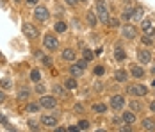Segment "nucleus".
Listing matches in <instances>:
<instances>
[{
  "label": "nucleus",
  "instance_id": "1",
  "mask_svg": "<svg viewBox=\"0 0 155 132\" xmlns=\"http://www.w3.org/2000/svg\"><path fill=\"white\" fill-rule=\"evenodd\" d=\"M96 15L102 23H109V7L105 5V2H96Z\"/></svg>",
  "mask_w": 155,
  "mask_h": 132
},
{
  "label": "nucleus",
  "instance_id": "2",
  "mask_svg": "<svg viewBox=\"0 0 155 132\" xmlns=\"http://www.w3.org/2000/svg\"><path fill=\"white\" fill-rule=\"evenodd\" d=\"M128 93H132V95H137V96H144L146 93H148V88H144V86H128V89H127Z\"/></svg>",
  "mask_w": 155,
  "mask_h": 132
},
{
  "label": "nucleus",
  "instance_id": "3",
  "mask_svg": "<svg viewBox=\"0 0 155 132\" xmlns=\"http://www.w3.org/2000/svg\"><path fill=\"white\" fill-rule=\"evenodd\" d=\"M34 16H36V20L45 22V20H48V9L47 7H36L34 9Z\"/></svg>",
  "mask_w": 155,
  "mask_h": 132
},
{
  "label": "nucleus",
  "instance_id": "4",
  "mask_svg": "<svg viewBox=\"0 0 155 132\" xmlns=\"http://www.w3.org/2000/svg\"><path fill=\"white\" fill-rule=\"evenodd\" d=\"M125 103V98L121 95H114V96H110V105H112V109H121Z\"/></svg>",
  "mask_w": 155,
  "mask_h": 132
},
{
  "label": "nucleus",
  "instance_id": "5",
  "mask_svg": "<svg viewBox=\"0 0 155 132\" xmlns=\"http://www.w3.org/2000/svg\"><path fill=\"white\" fill-rule=\"evenodd\" d=\"M23 34H25L27 38H31V39H36V38H38V30L34 29L31 23H25V25H23Z\"/></svg>",
  "mask_w": 155,
  "mask_h": 132
},
{
  "label": "nucleus",
  "instance_id": "6",
  "mask_svg": "<svg viewBox=\"0 0 155 132\" xmlns=\"http://www.w3.org/2000/svg\"><path fill=\"white\" fill-rule=\"evenodd\" d=\"M45 46H47L48 50H55L57 48V39L54 38V36H45Z\"/></svg>",
  "mask_w": 155,
  "mask_h": 132
},
{
  "label": "nucleus",
  "instance_id": "7",
  "mask_svg": "<svg viewBox=\"0 0 155 132\" xmlns=\"http://www.w3.org/2000/svg\"><path fill=\"white\" fill-rule=\"evenodd\" d=\"M41 105L47 109H54L55 107V98L54 96H41Z\"/></svg>",
  "mask_w": 155,
  "mask_h": 132
},
{
  "label": "nucleus",
  "instance_id": "8",
  "mask_svg": "<svg viewBox=\"0 0 155 132\" xmlns=\"http://www.w3.org/2000/svg\"><path fill=\"white\" fill-rule=\"evenodd\" d=\"M137 59L141 61V64H146V63H150L152 56H150L148 50H139V52H137Z\"/></svg>",
  "mask_w": 155,
  "mask_h": 132
},
{
  "label": "nucleus",
  "instance_id": "9",
  "mask_svg": "<svg viewBox=\"0 0 155 132\" xmlns=\"http://www.w3.org/2000/svg\"><path fill=\"white\" fill-rule=\"evenodd\" d=\"M123 36L127 39H134L136 38V29L132 27V25H125L123 27Z\"/></svg>",
  "mask_w": 155,
  "mask_h": 132
},
{
  "label": "nucleus",
  "instance_id": "10",
  "mask_svg": "<svg viewBox=\"0 0 155 132\" xmlns=\"http://www.w3.org/2000/svg\"><path fill=\"white\" fill-rule=\"evenodd\" d=\"M41 123L47 125V127H55L57 125V121H55L54 116H41Z\"/></svg>",
  "mask_w": 155,
  "mask_h": 132
},
{
  "label": "nucleus",
  "instance_id": "11",
  "mask_svg": "<svg viewBox=\"0 0 155 132\" xmlns=\"http://www.w3.org/2000/svg\"><path fill=\"white\" fill-rule=\"evenodd\" d=\"M141 27H143V30H144L146 34H153V32H155L153 25H152V22H148V20H144V22L141 23Z\"/></svg>",
  "mask_w": 155,
  "mask_h": 132
},
{
  "label": "nucleus",
  "instance_id": "12",
  "mask_svg": "<svg viewBox=\"0 0 155 132\" xmlns=\"http://www.w3.org/2000/svg\"><path fill=\"white\" fill-rule=\"evenodd\" d=\"M123 121H125V123H128V125H132V123L136 121V116H134V113H130V111L123 113Z\"/></svg>",
  "mask_w": 155,
  "mask_h": 132
},
{
  "label": "nucleus",
  "instance_id": "13",
  "mask_svg": "<svg viewBox=\"0 0 155 132\" xmlns=\"http://www.w3.org/2000/svg\"><path fill=\"white\" fill-rule=\"evenodd\" d=\"M70 72H71V75H75V77H78V75H82L84 73V68H82V66H80V64H73V66H71V68H70Z\"/></svg>",
  "mask_w": 155,
  "mask_h": 132
},
{
  "label": "nucleus",
  "instance_id": "14",
  "mask_svg": "<svg viewBox=\"0 0 155 132\" xmlns=\"http://www.w3.org/2000/svg\"><path fill=\"white\" fill-rule=\"evenodd\" d=\"M143 127H144L146 130H155V121L150 120V118H146V120L143 121Z\"/></svg>",
  "mask_w": 155,
  "mask_h": 132
},
{
  "label": "nucleus",
  "instance_id": "15",
  "mask_svg": "<svg viewBox=\"0 0 155 132\" xmlns=\"http://www.w3.org/2000/svg\"><path fill=\"white\" fill-rule=\"evenodd\" d=\"M114 77H116L118 82H127V72H123V70H118V72L114 73Z\"/></svg>",
  "mask_w": 155,
  "mask_h": 132
},
{
  "label": "nucleus",
  "instance_id": "16",
  "mask_svg": "<svg viewBox=\"0 0 155 132\" xmlns=\"http://www.w3.org/2000/svg\"><path fill=\"white\" fill-rule=\"evenodd\" d=\"M62 59H66V61H73V59H75L73 50H71V48H66V50L62 52Z\"/></svg>",
  "mask_w": 155,
  "mask_h": 132
},
{
  "label": "nucleus",
  "instance_id": "17",
  "mask_svg": "<svg viewBox=\"0 0 155 132\" xmlns=\"http://www.w3.org/2000/svg\"><path fill=\"white\" fill-rule=\"evenodd\" d=\"M132 16H134V9H132V7H127L123 11V15H121V18H123V20H130Z\"/></svg>",
  "mask_w": 155,
  "mask_h": 132
},
{
  "label": "nucleus",
  "instance_id": "18",
  "mask_svg": "<svg viewBox=\"0 0 155 132\" xmlns=\"http://www.w3.org/2000/svg\"><path fill=\"white\" fill-rule=\"evenodd\" d=\"M54 95L64 98V96H66V91H64V88H61V86H54Z\"/></svg>",
  "mask_w": 155,
  "mask_h": 132
},
{
  "label": "nucleus",
  "instance_id": "19",
  "mask_svg": "<svg viewBox=\"0 0 155 132\" xmlns=\"http://www.w3.org/2000/svg\"><path fill=\"white\" fill-rule=\"evenodd\" d=\"M132 75H134V77H137V79H141V77L144 75V72H143V68H141V66H134V68H132Z\"/></svg>",
  "mask_w": 155,
  "mask_h": 132
},
{
  "label": "nucleus",
  "instance_id": "20",
  "mask_svg": "<svg viewBox=\"0 0 155 132\" xmlns=\"http://www.w3.org/2000/svg\"><path fill=\"white\" fill-rule=\"evenodd\" d=\"M143 15H144V11H143L141 7H137V9H134V16H132V18H136L137 22H141V20H143Z\"/></svg>",
  "mask_w": 155,
  "mask_h": 132
},
{
  "label": "nucleus",
  "instance_id": "21",
  "mask_svg": "<svg viewBox=\"0 0 155 132\" xmlns=\"http://www.w3.org/2000/svg\"><path fill=\"white\" fill-rule=\"evenodd\" d=\"M93 111L94 113H98V114H102V113H105V105H104V103H94Z\"/></svg>",
  "mask_w": 155,
  "mask_h": 132
},
{
  "label": "nucleus",
  "instance_id": "22",
  "mask_svg": "<svg viewBox=\"0 0 155 132\" xmlns=\"http://www.w3.org/2000/svg\"><path fill=\"white\" fill-rule=\"evenodd\" d=\"M64 86H66L68 89H75V88H77V82H75V79H66Z\"/></svg>",
  "mask_w": 155,
  "mask_h": 132
},
{
  "label": "nucleus",
  "instance_id": "23",
  "mask_svg": "<svg viewBox=\"0 0 155 132\" xmlns=\"http://www.w3.org/2000/svg\"><path fill=\"white\" fill-rule=\"evenodd\" d=\"M87 23H89L91 27L96 25V16H94V13H87Z\"/></svg>",
  "mask_w": 155,
  "mask_h": 132
},
{
  "label": "nucleus",
  "instance_id": "24",
  "mask_svg": "<svg viewBox=\"0 0 155 132\" xmlns=\"http://www.w3.org/2000/svg\"><path fill=\"white\" fill-rule=\"evenodd\" d=\"M27 96H29V89L21 88V89H20V93H18V98H20V100H25Z\"/></svg>",
  "mask_w": 155,
  "mask_h": 132
},
{
  "label": "nucleus",
  "instance_id": "25",
  "mask_svg": "<svg viewBox=\"0 0 155 132\" xmlns=\"http://www.w3.org/2000/svg\"><path fill=\"white\" fill-rule=\"evenodd\" d=\"M31 79L34 80V82H38V80L41 79V73H39V70H32V72H31Z\"/></svg>",
  "mask_w": 155,
  "mask_h": 132
},
{
  "label": "nucleus",
  "instance_id": "26",
  "mask_svg": "<svg viewBox=\"0 0 155 132\" xmlns=\"http://www.w3.org/2000/svg\"><path fill=\"white\" fill-rule=\"evenodd\" d=\"M116 59L118 61H123L125 59V52H123V48H120V46L116 48Z\"/></svg>",
  "mask_w": 155,
  "mask_h": 132
},
{
  "label": "nucleus",
  "instance_id": "27",
  "mask_svg": "<svg viewBox=\"0 0 155 132\" xmlns=\"http://www.w3.org/2000/svg\"><path fill=\"white\" fill-rule=\"evenodd\" d=\"M55 30H57V32H64V30H66V23H64V22H57V23H55Z\"/></svg>",
  "mask_w": 155,
  "mask_h": 132
},
{
  "label": "nucleus",
  "instance_id": "28",
  "mask_svg": "<svg viewBox=\"0 0 155 132\" xmlns=\"http://www.w3.org/2000/svg\"><path fill=\"white\" fill-rule=\"evenodd\" d=\"M78 129H80V130H87V129H89V121H86V120L78 121Z\"/></svg>",
  "mask_w": 155,
  "mask_h": 132
},
{
  "label": "nucleus",
  "instance_id": "29",
  "mask_svg": "<svg viewBox=\"0 0 155 132\" xmlns=\"http://www.w3.org/2000/svg\"><path fill=\"white\" fill-rule=\"evenodd\" d=\"M27 111H29V113H38L39 107H38L36 103H29V105H27Z\"/></svg>",
  "mask_w": 155,
  "mask_h": 132
},
{
  "label": "nucleus",
  "instance_id": "30",
  "mask_svg": "<svg viewBox=\"0 0 155 132\" xmlns=\"http://www.w3.org/2000/svg\"><path fill=\"white\" fill-rule=\"evenodd\" d=\"M93 52H91V50H87V48H86V50H84V59H87V61H91V59H93Z\"/></svg>",
  "mask_w": 155,
  "mask_h": 132
},
{
  "label": "nucleus",
  "instance_id": "31",
  "mask_svg": "<svg viewBox=\"0 0 155 132\" xmlns=\"http://www.w3.org/2000/svg\"><path fill=\"white\" fill-rule=\"evenodd\" d=\"M130 109H132V111H141V103L139 102H132L130 103Z\"/></svg>",
  "mask_w": 155,
  "mask_h": 132
},
{
  "label": "nucleus",
  "instance_id": "32",
  "mask_svg": "<svg viewBox=\"0 0 155 132\" xmlns=\"http://www.w3.org/2000/svg\"><path fill=\"white\" fill-rule=\"evenodd\" d=\"M104 72H105L104 66H96V68H94V75H104Z\"/></svg>",
  "mask_w": 155,
  "mask_h": 132
},
{
  "label": "nucleus",
  "instance_id": "33",
  "mask_svg": "<svg viewBox=\"0 0 155 132\" xmlns=\"http://www.w3.org/2000/svg\"><path fill=\"white\" fill-rule=\"evenodd\" d=\"M0 86H2V88H9V86H11V82L4 79V80H0Z\"/></svg>",
  "mask_w": 155,
  "mask_h": 132
},
{
  "label": "nucleus",
  "instance_id": "34",
  "mask_svg": "<svg viewBox=\"0 0 155 132\" xmlns=\"http://www.w3.org/2000/svg\"><path fill=\"white\" fill-rule=\"evenodd\" d=\"M82 111H84L82 103H75V113H82Z\"/></svg>",
  "mask_w": 155,
  "mask_h": 132
},
{
  "label": "nucleus",
  "instance_id": "35",
  "mask_svg": "<svg viewBox=\"0 0 155 132\" xmlns=\"http://www.w3.org/2000/svg\"><path fill=\"white\" fill-rule=\"evenodd\" d=\"M109 27H118V20H109Z\"/></svg>",
  "mask_w": 155,
  "mask_h": 132
},
{
  "label": "nucleus",
  "instance_id": "36",
  "mask_svg": "<svg viewBox=\"0 0 155 132\" xmlns=\"http://www.w3.org/2000/svg\"><path fill=\"white\" fill-rule=\"evenodd\" d=\"M36 91H38V93L41 95V93L45 91V86H41V84H38V86H36Z\"/></svg>",
  "mask_w": 155,
  "mask_h": 132
},
{
  "label": "nucleus",
  "instance_id": "37",
  "mask_svg": "<svg viewBox=\"0 0 155 132\" xmlns=\"http://www.w3.org/2000/svg\"><path fill=\"white\" fill-rule=\"evenodd\" d=\"M78 64H80V66L86 70V66H87V59H82V61H78Z\"/></svg>",
  "mask_w": 155,
  "mask_h": 132
},
{
  "label": "nucleus",
  "instance_id": "38",
  "mask_svg": "<svg viewBox=\"0 0 155 132\" xmlns=\"http://www.w3.org/2000/svg\"><path fill=\"white\" fill-rule=\"evenodd\" d=\"M143 43L144 45H152V39H150L148 36H144V38H143Z\"/></svg>",
  "mask_w": 155,
  "mask_h": 132
},
{
  "label": "nucleus",
  "instance_id": "39",
  "mask_svg": "<svg viewBox=\"0 0 155 132\" xmlns=\"http://www.w3.org/2000/svg\"><path fill=\"white\" fill-rule=\"evenodd\" d=\"M0 123H7V118L4 116V114H0Z\"/></svg>",
  "mask_w": 155,
  "mask_h": 132
},
{
  "label": "nucleus",
  "instance_id": "40",
  "mask_svg": "<svg viewBox=\"0 0 155 132\" xmlns=\"http://www.w3.org/2000/svg\"><path fill=\"white\" fill-rule=\"evenodd\" d=\"M77 130H80V129H78V125H77V127H70V132H77Z\"/></svg>",
  "mask_w": 155,
  "mask_h": 132
},
{
  "label": "nucleus",
  "instance_id": "41",
  "mask_svg": "<svg viewBox=\"0 0 155 132\" xmlns=\"http://www.w3.org/2000/svg\"><path fill=\"white\" fill-rule=\"evenodd\" d=\"M66 2H68L70 5H75V4H77V0H66Z\"/></svg>",
  "mask_w": 155,
  "mask_h": 132
},
{
  "label": "nucleus",
  "instance_id": "42",
  "mask_svg": "<svg viewBox=\"0 0 155 132\" xmlns=\"http://www.w3.org/2000/svg\"><path fill=\"white\" fill-rule=\"evenodd\" d=\"M43 63H45L47 66H50V59H48V57H45V59H43Z\"/></svg>",
  "mask_w": 155,
  "mask_h": 132
},
{
  "label": "nucleus",
  "instance_id": "43",
  "mask_svg": "<svg viewBox=\"0 0 155 132\" xmlns=\"http://www.w3.org/2000/svg\"><path fill=\"white\" fill-rule=\"evenodd\" d=\"M27 4H31V5H34V4H38V0H27Z\"/></svg>",
  "mask_w": 155,
  "mask_h": 132
},
{
  "label": "nucleus",
  "instance_id": "44",
  "mask_svg": "<svg viewBox=\"0 0 155 132\" xmlns=\"http://www.w3.org/2000/svg\"><path fill=\"white\" fill-rule=\"evenodd\" d=\"M0 102H4V93L0 91Z\"/></svg>",
  "mask_w": 155,
  "mask_h": 132
},
{
  "label": "nucleus",
  "instance_id": "45",
  "mask_svg": "<svg viewBox=\"0 0 155 132\" xmlns=\"http://www.w3.org/2000/svg\"><path fill=\"white\" fill-rule=\"evenodd\" d=\"M150 109H152V111H153V113H155V102L152 103V105H150Z\"/></svg>",
  "mask_w": 155,
  "mask_h": 132
},
{
  "label": "nucleus",
  "instance_id": "46",
  "mask_svg": "<svg viewBox=\"0 0 155 132\" xmlns=\"http://www.w3.org/2000/svg\"><path fill=\"white\" fill-rule=\"evenodd\" d=\"M152 86H153V88H155V80H153V82H152Z\"/></svg>",
  "mask_w": 155,
  "mask_h": 132
},
{
  "label": "nucleus",
  "instance_id": "47",
  "mask_svg": "<svg viewBox=\"0 0 155 132\" xmlns=\"http://www.w3.org/2000/svg\"><path fill=\"white\" fill-rule=\"evenodd\" d=\"M152 72H153V75H155V68H152Z\"/></svg>",
  "mask_w": 155,
  "mask_h": 132
}]
</instances>
